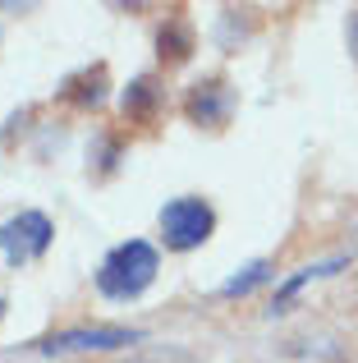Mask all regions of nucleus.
<instances>
[{
	"mask_svg": "<svg viewBox=\"0 0 358 363\" xmlns=\"http://www.w3.org/2000/svg\"><path fill=\"white\" fill-rule=\"evenodd\" d=\"M184 116L197 124V129H225L234 116V88L221 79V74H212V79H197L193 88H188L184 97Z\"/></svg>",
	"mask_w": 358,
	"mask_h": 363,
	"instance_id": "20e7f679",
	"label": "nucleus"
},
{
	"mask_svg": "<svg viewBox=\"0 0 358 363\" xmlns=\"http://www.w3.org/2000/svg\"><path fill=\"white\" fill-rule=\"evenodd\" d=\"M216 230V212L207 198H175V203L161 207V235H166V248L175 253H188V248L207 244Z\"/></svg>",
	"mask_w": 358,
	"mask_h": 363,
	"instance_id": "f03ea898",
	"label": "nucleus"
},
{
	"mask_svg": "<svg viewBox=\"0 0 358 363\" xmlns=\"http://www.w3.org/2000/svg\"><path fill=\"white\" fill-rule=\"evenodd\" d=\"M345 37H350V55L358 60V9H350V18H345Z\"/></svg>",
	"mask_w": 358,
	"mask_h": 363,
	"instance_id": "9d476101",
	"label": "nucleus"
},
{
	"mask_svg": "<svg viewBox=\"0 0 358 363\" xmlns=\"http://www.w3.org/2000/svg\"><path fill=\"white\" fill-rule=\"evenodd\" d=\"M51 240H55V225H51L46 212H18V216H9V221L0 225V253H5V262H14V267L37 262V257L51 248Z\"/></svg>",
	"mask_w": 358,
	"mask_h": 363,
	"instance_id": "7ed1b4c3",
	"label": "nucleus"
},
{
	"mask_svg": "<svg viewBox=\"0 0 358 363\" xmlns=\"http://www.w3.org/2000/svg\"><path fill=\"white\" fill-rule=\"evenodd\" d=\"M152 281H156V248L147 240H129V244L110 248L106 262L97 267V290L115 303L138 299Z\"/></svg>",
	"mask_w": 358,
	"mask_h": 363,
	"instance_id": "f257e3e1",
	"label": "nucleus"
},
{
	"mask_svg": "<svg viewBox=\"0 0 358 363\" xmlns=\"http://www.w3.org/2000/svg\"><path fill=\"white\" fill-rule=\"evenodd\" d=\"M156 111H161V83L152 74H143V79H134L125 88V120L129 124H152Z\"/></svg>",
	"mask_w": 358,
	"mask_h": 363,
	"instance_id": "6e6552de",
	"label": "nucleus"
},
{
	"mask_svg": "<svg viewBox=\"0 0 358 363\" xmlns=\"http://www.w3.org/2000/svg\"><path fill=\"white\" fill-rule=\"evenodd\" d=\"M101 97H106V65H88V69L69 74L60 88V101L69 106H101Z\"/></svg>",
	"mask_w": 358,
	"mask_h": 363,
	"instance_id": "0eeeda50",
	"label": "nucleus"
},
{
	"mask_svg": "<svg viewBox=\"0 0 358 363\" xmlns=\"http://www.w3.org/2000/svg\"><path fill=\"white\" fill-rule=\"evenodd\" d=\"M138 340H143L138 327H69V331L46 336L37 350H46V354H74V350H120V345H138Z\"/></svg>",
	"mask_w": 358,
	"mask_h": 363,
	"instance_id": "39448f33",
	"label": "nucleus"
},
{
	"mask_svg": "<svg viewBox=\"0 0 358 363\" xmlns=\"http://www.w3.org/2000/svg\"><path fill=\"white\" fill-rule=\"evenodd\" d=\"M267 276H271V262H248V267H243L239 276H230V281L221 285V294H225V299H239V294L258 290V285L267 281Z\"/></svg>",
	"mask_w": 358,
	"mask_h": 363,
	"instance_id": "1a4fd4ad",
	"label": "nucleus"
},
{
	"mask_svg": "<svg viewBox=\"0 0 358 363\" xmlns=\"http://www.w3.org/2000/svg\"><path fill=\"white\" fill-rule=\"evenodd\" d=\"M193 46H197V37H193V23L184 14H171L156 28V55H161V65H184L193 55Z\"/></svg>",
	"mask_w": 358,
	"mask_h": 363,
	"instance_id": "423d86ee",
	"label": "nucleus"
},
{
	"mask_svg": "<svg viewBox=\"0 0 358 363\" xmlns=\"http://www.w3.org/2000/svg\"><path fill=\"white\" fill-rule=\"evenodd\" d=\"M0 318H5V299H0Z\"/></svg>",
	"mask_w": 358,
	"mask_h": 363,
	"instance_id": "9b49d317",
	"label": "nucleus"
}]
</instances>
